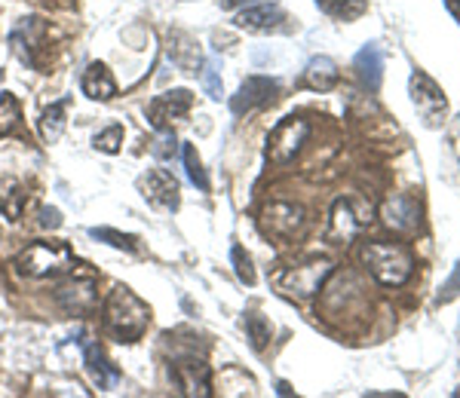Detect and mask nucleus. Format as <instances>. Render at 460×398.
I'll use <instances>...</instances> for the list:
<instances>
[{"mask_svg":"<svg viewBox=\"0 0 460 398\" xmlns=\"http://www.w3.org/2000/svg\"><path fill=\"white\" fill-rule=\"evenodd\" d=\"M169 377H172L175 389L181 395H190V398L212 395V371L203 359H194V356L175 359V362H169Z\"/></svg>","mask_w":460,"mask_h":398,"instance_id":"1a4fd4ad","label":"nucleus"},{"mask_svg":"<svg viewBox=\"0 0 460 398\" xmlns=\"http://www.w3.org/2000/svg\"><path fill=\"white\" fill-rule=\"evenodd\" d=\"M102 316H105L108 334L117 337L120 343H136L147 331V325H151V307L132 289H126V285L111 289L105 307H102Z\"/></svg>","mask_w":460,"mask_h":398,"instance_id":"f257e3e1","label":"nucleus"},{"mask_svg":"<svg viewBox=\"0 0 460 398\" xmlns=\"http://www.w3.org/2000/svg\"><path fill=\"white\" fill-rule=\"evenodd\" d=\"M301 83L314 92H329L341 83V71L329 56H316V58H310L307 68H304Z\"/></svg>","mask_w":460,"mask_h":398,"instance_id":"aec40b11","label":"nucleus"},{"mask_svg":"<svg viewBox=\"0 0 460 398\" xmlns=\"http://www.w3.org/2000/svg\"><path fill=\"white\" fill-rule=\"evenodd\" d=\"M236 28L243 31H252V34H279V31H288V16L283 6L277 4H258V6H246V10L236 13L234 19Z\"/></svg>","mask_w":460,"mask_h":398,"instance_id":"f8f14e48","label":"nucleus"},{"mask_svg":"<svg viewBox=\"0 0 460 398\" xmlns=\"http://www.w3.org/2000/svg\"><path fill=\"white\" fill-rule=\"evenodd\" d=\"M307 135H310V123L301 120V117H286V120H279L270 135H267V160H270L273 166L292 163L301 153V147L307 144Z\"/></svg>","mask_w":460,"mask_h":398,"instance_id":"0eeeda50","label":"nucleus"},{"mask_svg":"<svg viewBox=\"0 0 460 398\" xmlns=\"http://www.w3.org/2000/svg\"><path fill=\"white\" fill-rule=\"evenodd\" d=\"M43 34H47V25H43L40 19H22L16 25V31L10 34V43L13 49H16L19 62L28 65V68H37V49H40L43 43Z\"/></svg>","mask_w":460,"mask_h":398,"instance_id":"f3484780","label":"nucleus"},{"mask_svg":"<svg viewBox=\"0 0 460 398\" xmlns=\"http://www.w3.org/2000/svg\"><path fill=\"white\" fill-rule=\"evenodd\" d=\"M89 236H93V239H99V242H105V246H111V248H123V252H138V236L120 233V230H114V227H93V230H89Z\"/></svg>","mask_w":460,"mask_h":398,"instance_id":"a878e982","label":"nucleus"},{"mask_svg":"<svg viewBox=\"0 0 460 398\" xmlns=\"http://www.w3.org/2000/svg\"><path fill=\"white\" fill-rule=\"evenodd\" d=\"M243 328H246V334H249V341H252V350L264 352L267 343H270V337H273L270 322H267L261 313H246V319H243Z\"/></svg>","mask_w":460,"mask_h":398,"instance_id":"393cba45","label":"nucleus"},{"mask_svg":"<svg viewBox=\"0 0 460 398\" xmlns=\"http://www.w3.org/2000/svg\"><path fill=\"white\" fill-rule=\"evenodd\" d=\"M353 71L359 77V83L366 86L368 92H377L384 83V53L377 43H366V47L356 53L353 58Z\"/></svg>","mask_w":460,"mask_h":398,"instance_id":"a211bd4d","label":"nucleus"},{"mask_svg":"<svg viewBox=\"0 0 460 398\" xmlns=\"http://www.w3.org/2000/svg\"><path fill=\"white\" fill-rule=\"evenodd\" d=\"M40 227H47V230L62 227V215H58V209H40Z\"/></svg>","mask_w":460,"mask_h":398,"instance_id":"72a5a7b5","label":"nucleus"},{"mask_svg":"<svg viewBox=\"0 0 460 398\" xmlns=\"http://www.w3.org/2000/svg\"><path fill=\"white\" fill-rule=\"evenodd\" d=\"M151 151H154V157H157V160H172L175 153H178V138H175V132H172V129H160V135L154 138Z\"/></svg>","mask_w":460,"mask_h":398,"instance_id":"2f4dec72","label":"nucleus"},{"mask_svg":"<svg viewBox=\"0 0 460 398\" xmlns=\"http://www.w3.org/2000/svg\"><path fill=\"white\" fill-rule=\"evenodd\" d=\"M314 4L325 16H332L338 22H353V19L366 16V10H368V0H314Z\"/></svg>","mask_w":460,"mask_h":398,"instance_id":"b1692460","label":"nucleus"},{"mask_svg":"<svg viewBox=\"0 0 460 398\" xmlns=\"http://www.w3.org/2000/svg\"><path fill=\"white\" fill-rule=\"evenodd\" d=\"M408 95H411V105L427 129L445 126V120H448V95L429 74L414 71L411 80H408Z\"/></svg>","mask_w":460,"mask_h":398,"instance_id":"39448f33","label":"nucleus"},{"mask_svg":"<svg viewBox=\"0 0 460 398\" xmlns=\"http://www.w3.org/2000/svg\"><path fill=\"white\" fill-rule=\"evenodd\" d=\"M123 138H126V129L120 126V123H111L108 129L95 132L93 147H95V151H102V153H120Z\"/></svg>","mask_w":460,"mask_h":398,"instance_id":"c756f323","label":"nucleus"},{"mask_svg":"<svg viewBox=\"0 0 460 398\" xmlns=\"http://www.w3.org/2000/svg\"><path fill=\"white\" fill-rule=\"evenodd\" d=\"M457 298H460V261L455 264V270H451V276L442 282L439 294H436V307L451 304V300H457Z\"/></svg>","mask_w":460,"mask_h":398,"instance_id":"473e14b6","label":"nucleus"},{"mask_svg":"<svg viewBox=\"0 0 460 398\" xmlns=\"http://www.w3.org/2000/svg\"><path fill=\"white\" fill-rule=\"evenodd\" d=\"M199 80H203L206 95H209L212 101H221V95H225V86H221V62H218V58H209V62H203V68H199Z\"/></svg>","mask_w":460,"mask_h":398,"instance_id":"c85d7f7f","label":"nucleus"},{"mask_svg":"<svg viewBox=\"0 0 460 398\" xmlns=\"http://www.w3.org/2000/svg\"><path fill=\"white\" fill-rule=\"evenodd\" d=\"M455 395H457V398H460V386H457V389H455Z\"/></svg>","mask_w":460,"mask_h":398,"instance_id":"4c0bfd02","label":"nucleus"},{"mask_svg":"<svg viewBox=\"0 0 460 398\" xmlns=\"http://www.w3.org/2000/svg\"><path fill=\"white\" fill-rule=\"evenodd\" d=\"M221 4H225L227 10H236V6H243V4H252V0H221Z\"/></svg>","mask_w":460,"mask_h":398,"instance_id":"c9c22d12","label":"nucleus"},{"mask_svg":"<svg viewBox=\"0 0 460 398\" xmlns=\"http://www.w3.org/2000/svg\"><path fill=\"white\" fill-rule=\"evenodd\" d=\"M16 270L28 279H58L74 270V252L62 239H40L22 248L16 257Z\"/></svg>","mask_w":460,"mask_h":398,"instance_id":"7ed1b4c3","label":"nucleus"},{"mask_svg":"<svg viewBox=\"0 0 460 398\" xmlns=\"http://www.w3.org/2000/svg\"><path fill=\"white\" fill-rule=\"evenodd\" d=\"M359 257L366 264V270L387 289L405 285L414 273V255L402 242H366Z\"/></svg>","mask_w":460,"mask_h":398,"instance_id":"f03ea898","label":"nucleus"},{"mask_svg":"<svg viewBox=\"0 0 460 398\" xmlns=\"http://www.w3.org/2000/svg\"><path fill=\"white\" fill-rule=\"evenodd\" d=\"M190 108H194V92L190 90H169V92L157 95V99L147 105L145 117H147V123L160 132V129L172 126V120H181Z\"/></svg>","mask_w":460,"mask_h":398,"instance_id":"ddd939ff","label":"nucleus"},{"mask_svg":"<svg viewBox=\"0 0 460 398\" xmlns=\"http://www.w3.org/2000/svg\"><path fill=\"white\" fill-rule=\"evenodd\" d=\"M258 227L267 239L277 242H292L307 230V212L295 203H270L264 205L261 218H258Z\"/></svg>","mask_w":460,"mask_h":398,"instance_id":"423d86ee","label":"nucleus"},{"mask_svg":"<svg viewBox=\"0 0 460 398\" xmlns=\"http://www.w3.org/2000/svg\"><path fill=\"white\" fill-rule=\"evenodd\" d=\"M277 393L279 395H292V386H288V383L283 380V383H277Z\"/></svg>","mask_w":460,"mask_h":398,"instance_id":"e433bc0d","label":"nucleus"},{"mask_svg":"<svg viewBox=\"0 0 460 398\" xmlns=\"http://www.w3.org/2000/svg\"><path fill=\"white\" fill-rule=\"evenodd\" d=\"M332 270H335V264L329 261V257H307V261L301 264H288V267L277 270L270 276V282L277 285L279 294H286V298H314V294L323 289L325 279L332 276Z\"/></svg>","mask_w":460,"mask_h":398,"instance_id":"20e7f679","label":"nucleus"},{"mask_svg":"<svg viewBox=\"0 0 460 398\" xmlns=\"http://www.w3.org/2000/svg\"><path fill=\"white\" fill-rule=\"evenodd\" d=\"M381 221L393 233H414L420 227V205L405 194H393L387 203L381 205Z\"/></svg>","mask_w":460,"mask_h":398,"instance_id":"2eb2a0df","label":"nucleus"},{"mask_svg":"<svg viewBox=\"0 0 460 398\" xmlns=\"http://www.w3.org/2000/svg\"><path fill=\"white\" fill-rule=\"evenodd\" d=\"M77 343H80V350H84V365H86V371L95 386L114 389L117 383H120V371H117V365L105 356V350H102L95 341H89V337H80Z\"/></svg>","mask_w":460,"mask_h":398,"instance_id":"dca6fc26","label":"nucleus"},{"mask_svg":"<svg viewBox=\"0 0 460 398\" xmlns=\"http://www.w3.org/2000/svg\"><path fill=\"white\" fill-rule=\"evenodd\" d=\"M169 58L172 65H178L181 71L197 74L203 68V53H199V43L190 34L184 31H172L169 34Z\"/></svg>","mask_w":460,"mask_h":398,"instance_id":"412c9836","label":"nucleus"},{"mask_svg":"<svg viewBox=\"0 0 460 398\" xmlns=\"http://www.w3.org/2000/svg\"><path fill=\"white\" fill-rule=\"evenodd\" d=\"M80 90L93 101H111L117 95V80L105 62H89L84 77H80Z\"/></svg>","mask_w":460,"mask_h":398,"instance_id":"6ab92c4d","label":"nucleus"},{"mask_svg":"<svg viewBox=\"0 0 460 398\" xmlns=\"http://www.w3.org/2000/svg\"><path fill=\"white\" fill-rule=\"evenodd\" d=\"M277 92H279V83H277V80L255 74V77H246V80L240 83V90H236V95L230 99V110H234L236 117L252 114V110L270 105V101L277 99Z\"/></svg>","mask_w":460,"mask_h":398,"instance_id":"9b49d317","label":"nucleus"},{"mask_svg":"<svg viewBox=\"0 0 460 398\" xmlns=\"http://www.w3.org/2000/svg\"><path fill=\"white\" fill-rule=\"evenodd\" d=\"M142 194L154 209L163 212H175L181 205V184L172 172L166 169H151V172L142 178Z\"/></svg>","mask_w":460,"mask_h":398,"instance_id":"4468645a","label":"nucleus"},{"mask_svg":"<svg viewBox=\"0 0 460 398\" xmlns=\"http://www.w3.org/2000/svg\"><path fill=\"white\" fill-rule=\"evenodd\" d=\"M442 6L451 13V19H455L457 25H460V0H442Z\"/></svg>","mask_w":460,"mask_h":398,"instance_id":"f704fd0d","label":"nucleus"},{"mask_svg":"<svg viewBox=\"0 0 460 398\" xmlns=\"http://www.w3.org/2000/svg\"><path fill=\"white\" fill-rule=\"evenodd\" d=\"M56 304L71 316H84L95 307V276L93 273H68L62 285L56 289Z\"/></svg>","mask_w":460,"mask_h":398,"instance_id":"9d476101","label":"nucleus"},{"mask_svg":"<svg viewBox=\"0 0 460 398\" xmlns=\"http://www.w3.org/2000/svg\"><path fill=\"white\" fill-rule=\"evenodd\" d=\"M22 209H25V190L16 178L0 175V215L6 221H19Z\"/></svg>","mask_w":460,"mask_h":398,"instance_id":"4be33fe9","label":"nucleus"},{"mask_svg":"<svg viewBox=\"0 0 460 398\" xmlns=\"http://www.w3.org/2000/svg\"><path fill=\"white\" fill-rule=\"evenodd\" d=\"M65 123H68V99H58L47 110H43V117H40L43 142H47V144L58 142V138H62V132H65Z\"/></svg>","mask_w":460,"mask_h":398,"instance_id":"5701e85b","label":"nucleus"},{"mask_svg":"<svg viewBox=\"0 0 460 398\" xmlns=\"http://www.w3.org/2000/svg\"><path fill=\"white\" fill-rule=\"evenodd\" d=\"M368 221H372V209L359 212L356 199H338V203L332 205L325 239H329V246H350L356 236L368 227Z\"/></svg>","mask_w":460,"mask_h":398,"instance_id":"6e6552de","label":"nucleus"},{"mask_svg":"<svg viewBox=\"0 0 460 398\" xmlns=\"http://www.w3.org/2000/svg\"><path fill=\"white\" fill-rule=\"evenodd\" d=\"M181 160H184V172H188V178L197 184L199 190H209V175H206V169H203V160H199V153H197V147L194 144H184L181 147Z\"/></svg>","mask_w":460,"mask_h":398,"instance_id":"cd10ccee","label":"nucleus"},{"mask_svg":"<svg viewBox=\"0 0 460 398\" xmlns=\"http://www.w3.org/2000/svg\"><path fill=\"white\" fill-rule=\"evenodd\" d=\"M22 123V105L13 92H0V135L16 132Z\"/></svg>","mask_w":460,"mask_h":398,"instance_id":"bb28decb","label":"nucleus"},{"mask_svg":"<svg viewBox=\"0 0 460 398\" xmlns=\"http://www.w3.org/2000/svg\"><path fill=\"white\" fill-rule=\"evenodd\" d=\"M230 264H234V273L243 285H255V267H252V257L243 246L230 248Z\"/></svg>","mask_w":460,"mask_h":398,"instance_id":"7c9ffc66","label":"nucleus"}]
</instances>
